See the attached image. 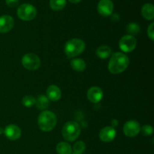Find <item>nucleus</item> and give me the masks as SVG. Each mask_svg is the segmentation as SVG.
<instances>
[{"instance_id": "1", "label": "nucleus", "mask_w": 154, "mask_h": 154, "mask_svg": "<svg viewBox=\"0 0 154 154\" xmlns=\"http://www.w3.org/2000/svg\"><path fill=\"white\" fill-rule=\"evenodd\" d=\"M129 64V57L123 53L117 52L111 56L108 63V70L111 74L118 75L127 69Z\"/></svg>"}, {"instance_id": "2", "label": "nucleus", "mask_w": 154, "mask_h": 154, "mask_svg": "<svg viewBox=\"0 0 154 154\" xmlns=\"http://www.w3.org/2000/svg\"><path fill=\"white\" fill-rule=\"evenodd\" d=\"M57 119L55 114L50 111H44L39 114L38 124L43 132H50L55 128Z\"/></svg>"}, {"instance_id": "3", "label": "nucleus", "mask_w": 154, "mask_h": 154, "mask_svg": "<svg viewBox=\"0 0 154 154\" xmlns=\"http://www.w3.org/2000/svg\"><path fill=\"white\" fill-rule=\"evenodd\" d=\"M86 45L80 38H72L68 41L64 46V51L68 58H74L80 55L85 50Z\"/></svg>"}, {"instance_id": "4", "label": "nucleus", "mask_w": 154, "mask_h": 154, "mask_svg": "<svg viewBox=\"0 0 154 154\" xmlns=\"http://www.w3.org/2000/svg\"><path fill=\"white\" fill-rule=\"evenodd\" d=\"M81 134L80 125L75 121H69L63 126L62 135L68 141H75Z\"/></svg>"}, {"instance_id": "5", "label": "nucleus", "mask_w": 154, "mask_h": 154, "mask_svg": "<svg viewBox=\"0 0 154 154\" xmlns=\"http://www.w3.org/2000/svg\"><path fill=\"white\" fill-rule=\"evenodd\" d=\"M37 14L35 8L31 4L24 3L17 8V16L20 19L25 21H29L34 19Z\"/></svg>"}, {"instance_id": "6", "label": "nucleus", "mask_w": 154, "mask_h": 154, "mask_svg": "<svg viewBox=\"0 0 154 154\" xmlns=\"http://www.w3.org/2000/svg\"><path fill=\"white\" fill-rule=\"evenodd\" d=\"M23 66L29 71H35L40 67V58L33 53H28L23 57L21 60Z\"/></svg>"}, {"instance_id": "7", "label": "nucleus", "mask_w": 154, "mask_h": 154, "mask_svg": "<svg viewBox=\"0 0 154 154\" xmlns=\"http://www.w3.org/2000/svg\"><path fill=\"white\" fill-rule=\"evenodd\" d=\"M136 38L130 35L123 36L119 42V47L124 53H129L132 51L136 48Z\"/></svg>"}, {"instance_id": "8", "label": "nucleus", "mask_w": 154, "mask_h": 154, "mask_svg": "<svg viewBox=\"0 0 154 154\" xmlns=\"http://www.w3.org/2000/svg\"><path fill=\"white\" fill-rule=\"evenodd\" d=\"M141 126L135 120L127 121L123 126V133L129 138L136 136L141 132Z\"/></svg>"}, {"instance_id": "9", "label": "nucleus", "mask_w": 154, "mask_h": 154, "mask_svg": "<svg viewBox=\"0 0 154 154\" xmlns=\"http://www.w3.org/2000/svg\"><path fill=\"white\" fill-rule=\"evenodd\" d=\"M98 12L103 17H108L112 14L114 4L111 0H100L97 5Z\"/></svg>"}, {"instance_id": "10", "label": "nucleus", "mask_w": 154, "mask_h": 154, "mask_svg": "<svg viewBox=\"0 0 154 154\" xmlns=\"http://www.w3.org/2000/svg\"><path fill=\"white\" fill-rule=\"evenodd\" d=\"M6 138L11 141H16L21 136V130L17 126L14 124L8 125L4 130Z\"/></svg>"}, {"instance_id": "11", "label": "nucleus", "mask_w": 154, "mask_h": 154, "mask_svg": "<svg viewBox=\"0 0 154 154\" xmlns=\"http://www.w3.org/2000/svg\"><path fill=\"white\" fill-rule=\"evenodd\" d=\"M87 99L92 103H98L103 97V92L99 87H92L87 91Z\"/></svg>"}, {"instance_id": "12", "label": "nucleus", "mask_w": 154, "mask_h": 154, "mask_svg": "<svg viewBox=\"0 0 154 154\" xmlns=\"http://www.w3.org/2000/svg\"><path fill=\"white\" fill-rule=\"evenodd\" d=\"M14 25L13 17L9 15H3L0 17V32L5 33L11 31Z\"/></svg>"}, {"instance_id": "13", "label": "nucleus", "mask_w": 154, "mask_h": 154, "mask_svg": "<svg viewBox=\"0 0 154 154\" xmlns=\"http://www.w3.org/2000/svg\"><path fill=\"white\" fill-rule=\"evenodd\" d=\"M117 132L112 126H106L99 132V138L103 142H111L115 138Z\"/></svg>"}, {"instance_id": "14", "label": "nucleus", "mask_w": 154, "mask_h": 154, "mask_svg": "<svg viewBox=\"0 0 154 154\" xmlns=\"http://www.w3.org/2000/svg\"><path fill=\"white\" fill-rule=\"evenodd\" d=\"M61 96V90L57 86L51 85L47 90V97L52 102H57L60 100Z\"/></svg>"}, {"instance_id": "15", "label": "nucleus", "mask_w": 154, "mask_h": 154, "mask_svg": "<svg viewBox=\"0 0 154 154\" xmlns=\"http://www.w3.org/2000/svg\"><path fill=\"white\" fill-rule=\"evenodd\" d=\"M141 15L146 20H151L154 18V7L150 3H146L141 8Z\"/></svg>"}, {"instance_id": "16", "label": "nucleus", "mask_w": 154, "mask_h": 154, "mask_svg": "<svg viewBox=\"0 0 154 154\" xmlns=\"http://www.w3.org/2000/svg\"><path fill=\"white\" fill-rule=\"evenodd\" d=\"M70 64L72 69L78 72H84L86 69V67H87V64H86L85 61L84 60H82V59L80 58H76L72 60H71Z\"/></svg>"}, {"instance_id": "17", "label": "nucleus", "mask_w": 154, "mask_h": 154, "mask_svg": "<svg viewBox=\"0 0 154 154\" xmlns=\"http://www.w3.org/2000/svg\"><path fill=\"white\" fill-rule=\"evenodd\" d=\"M111 48L107 45H102V46L99 47L96 50V55L99 58L105 60V59L108 58L111 55Z\"/></svg>"}, {"instance_id": "18", "label": "nucleus", "mask_w": 154, "mask_h": 154, "mask_svg": "<svg viewBox=\"0 0 154 154\" xmlns=\"http://www.w3.org/2000/svg\"><path fill=\"white\" fill-rule=\"evenodd\" d=\"M56 150L58 154H72V148L67 142H60L56 147Z\"/></svg>"}, {"instance_id": "19", "label": "nucleus", "mask_w": 154, "mask_h": 154, "mask_svg": "<svg viewBox=\"0 0 154 154\" xmlns=\"http://www.w3.org/2000/svg\"><path fill=\"white\" fill-rule=\"evenodd\" d=\"M49 99L45 95H41L38 97V99H36L35 105L36 107L38 110H45L48 108L49 106Z\"/></svg>"}, {"instance_id": "20", "label": "nucleus", "mask_w": 154, "mask_h": 154, "mask_svg": "<svg viewBox=\"0 0 154 154\" xmlns=\"http://www.w3.org/2000/svg\"><path fill=\"white\" fill-rule=\"evenodd\" d=\"M66 0H50V7L54 11H61L66 7Z\"/></svg>"}, {"instance_id": "21", "label": "nucleus", "mask_w": 154, "mask_h": 154, "mask_svg": "<svg viewBox=\"0 0 154 154\" xmlns=\"http://www.w3.org/2000/svg\"><path fill=\"white\" fill-rule=\"evenodd\" d=\"M140 30H141V28H140L139 25L136 23H130L128 24L127 27H126L127 32L129 33V35L132 36L138 35L140 32Z\"/></svg>"}, {"instance_id": "22", "label": "nucleus", "mask_w": 154, "mask_h": 154, "mask_svg": "<svg viewBox=\"0 0 154 154\" xmlns=\"http://www.w3.org/2000/svg\"><path fill=\"white\" fill-rule=\"evenodd\" d=\"M86 150V144L84 141H77L74 144L73 150L74 154H82Z\"/></svg>"}, {"instance_id": "23", "label": "nucleus", "mask_w": 154, "mask_h": 154, "mask_svg": "<svg viewBox=\"0 0 154 154\" xmlns=\"http://www.w3.org/2000/svg\"><path fill=\"white\" fill-rule=\"evenodd\" d=\"M36 99L32 96H25L22 99V103L26 108H31L35 104Z\"/></svg>"}, {"instance_id": "24", "label": "nucleus", "mask_w": 154, "mask_h": 154, "mask_svg": "<svg viewBox=\"0 0 154 154\" xmlns=\"http://www.w3.org/2000/svg\"><path fill=\"white\" fill-rule=\"evenodd\" d=\"M141 131L142 134L145 136H150L153 133V129L150 125H144L141 128Z\"/></svg>"}, {"instance_id": "25", "label": "nucleus", "mask_w": 154, "mask_h": 154, "mask_svg": "<svg viewBox=\"0 0 154 154\" xmlns=\"http://www.w3.org/2000/svg\"><path fill=\"white\" fill-rule=\"evenodd\" d=\"M147 35L150 40H154V23H151L147 28Z\"/></svg>"}, {"instance_id": "26", "label": "nucleus", "mask_w": 154, "mask_h": 154, "mask_svg": "<svg viewBox=\"0 0 154 154\" xmlns=\"http://www.w3.org/2000/svg\"><path fill=\"white\" fill-rule=\"evenodd\" d=\"M8 6L11 8H15L19 5V0H5Z\"/></svg>"}, {"instance_id": "27", "label": "nucleus", "mask_w": 154, "mask_h": 154, "mask_svg": "<svg viewBox=\"0 0 154 154\" xmlns=\"http://www.w3.org/2000/svg\"><path fill=\"white\" fill-rule=\"evenodd\" d=\"M111 20L114 21V22H117V21L120 20V16L117 14H113L112 16H111Z\"/></svg>"}, {"instance_id": "28", "label": "nucleus", "mask_w": 154, "mask_h": 154, "mask_svg": "<svg viewBox=\"0 0 154 154\" xmlns=\"http://www.w3.org/2000/svg\"><path fill=\"white\" fill-rule=\"evenodd\" d=\"M69 1L70 2L74 3V4H76V3H79L81 0H69Z\"/></svg>"}, {"instance_id": "29", "label": "nucleus", "mask_w": 154, "mask_h": 154, "mask_svg": "<svg viewBox=\"0 0 154 154\" xmlns=\"http://www.w3.org/2000/svg\"><path fill=\"white\" fill-rule=\"evenodd\" d=\"M3 133H4V129L2 128H0V135H2Z\"/></svg>"}]
</instances>
